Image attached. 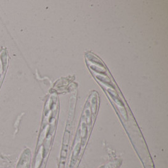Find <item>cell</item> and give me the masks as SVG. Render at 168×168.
Listing matches in <instances>:
<instances>
[{
    "instance_id": "6da1fadb",
    "label": "cell",
    "mask_w": 168,
    "mask_h": 168,
    "mask_svg": "<svg viewBox=\"0 0 168 168\" xmlns=\"http://www.w3.org/2000/svg\"><path fill=\"white\" fill-rule=\"evenodd\" d=\"M121 164V161L116 159L112 162H109L107 164H104L100 168H119Z\"/></svg>"
},
{
    "instance_id": "7a4b0ae2",
    "label": "cell",
    "mask_w": 168,
    "mask_h": 168,
    "mask_svg": "<svg viewBox=\"0 0 168 168\" xmlns=\"http://www.w3.org/2000/svg\"><path fill=\"white\" fill-rule=\"evenodd\" d=\"M0 60H1V59H0ZM2 73H3V68L1 67V60H0V76L2 75Z\"/></svg>"
}]
</instances>
